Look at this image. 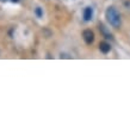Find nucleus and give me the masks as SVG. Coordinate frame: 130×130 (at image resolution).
Masks as SVG:
<instances>
[{
	"label": "nucleus",
	"instance_id": "obj_4",
	"mask_svg": "<svg viewBox=\"0 0 130 130\" xmlns=\"http://www.w3.org/2000/svg\"><path fill=\"white\" fill-rule=\"evenodd\" d=\"M92 16H93V10L91 7H86L85 11H84V19L85 20H91L92 19Z\"/></svg>",
	"mask_w": 130,
	"mask_h": 130
},
{
	"label": "nucleus",
	"instance_id": "obj_5",
	"mask_svg": "<svg viewBox=\"0 0 130 130\" xmlns=\"http://www.w3.org/2000/svg\"><path fill=\"white\" fill-rule=\"evenodd\" d=\"M36 14H37V16L40 17V18H41L42 16H43V12H42L41 7H37V8H36Z\"/></svg>",
	"mask_w": 130,
	"mask_h": 130
},
{
	"label": "nucleus",
	"instance_id": "obj_7",
	"mask_svg": "<svg viewBox=\"0 0 130 130\" xmlns=\"http://www.w3.org/2000/svg\"><path fill=\"white\" fill-rule=\"evenodd\" d=\"M3 1H4V0H3Z\"/></svg>",
	"mask_w": 130,
	"mask_h": 130
},
{
	"label": "nucleus",
	"instance_id": "obj_3",
	"mask_svg": "<svg viewBox=\"0 0 130 130\" xmlns=\"http://www.w3.org/2000/svg\"><path fill=\"white\" fill-rule=\"evenodd\" d=\"M99 49H100V51H102L103 54H107L110 51L111 47H110V44L106 43V42H102V43L99 44Z\"/></svg>",
	"mask_w": 130,
	"mask_h": 130
},
{
	"label": "nucleus",
	"instance_id": "obj_6",
	"mask_svg": "<svg viewBox=\"0 0 130 130\" xmlns=\"http://www.w3.org/2000/svg\"><path fill=\"white\" fill-rule=\"evenodd\" d=\"M12 1H13V3H14V1H16V3H17V1H18V0H12Z\"/></svg>",
	"mask_w": 130,
	"mask_h": 130
},
{
	"label": "nucleus",
	"instance_id": "obj_1",
	"mask_svg": "<svg viewBox=\"0 0 130 130\" xmlns=\"http://www.w3.org/2000/svg\"><path fill=\"white\" fill-rule=\"evenodd\" d=\"M106 18L109 20V23L113 28H119V25H121V16H119V13L115 7H109L106 10Z\"/></svg>",
	"mask_w": 130,
	"mask_h": 130
},
{
	"label": "nucleus",
	"instance_id": "obj_2",
	"mask_svg": "<svg viewBox=\"0 0 130 130\" xmlns=\"http://www.w3.org/2000/svg\"><path fill=\"white\" fill-rule=\"evenodd\" d=\"M83 37L87 44H91L94 41V34H93V31H91V30H85L83 32Z\"/></svg>",
	"mask_w": 130,
	"mask_h": 130
}]
</instances>
